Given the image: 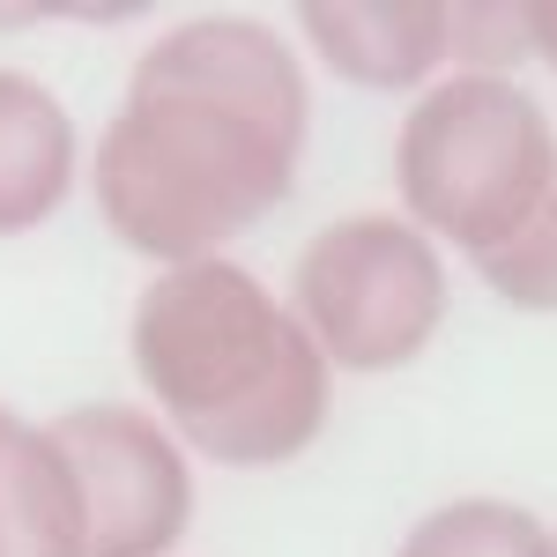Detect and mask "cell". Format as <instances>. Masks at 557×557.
Listing matches in <instances>:
<instances>
[{"label": "cell", "mask_w": 557, "mask_h": 557, "mask_svg": "<svg viewBox=\"0 0 557 557\" xmlns=\"http://www.w3.org/2000/svg\"><path fill=\"white\" fill-rule=\"evenodd\" d=\"M305 141L312 83L298 45L253 15H186L141 45L97 134L89 194L127 253L194 268L290 201Z\"/></svg>", "instance_id": "1"}, {"label": "cell", "mask_w": 557, "mask_h": 557, "mask_svg": "<svg viewBox=\"0 0 557 557\" xmlns=\"http://www.w3.org/2000/svg\"><path fill=\"white\" fill-rule=\"evenodd\" d=\"M134 372L186 454L215 469H283L320 446L335 409V364L238 260L164 268L127 320Z\"/></svg>", "instance_id": "2"}, {"label": "cell", "mask_w": 557, "mask_h": 557, "mask_svg": "<svg viewBox=\"0 0 557 557\" xmlns=\"http://www.w3.org/2000/svg\"><path fill=\"white\" fill-rule=\"evenodd\" d=\"M394 186L431 246L483 260L557 201V127L513 75H438L394 134Z\"/></svg>", "instance_id": "3"}, {"label": "cell", "mask_w": 557, "mask_h": 557, "mask_svg": "<svg viewBox=\"0 0 557 557\" xmlns=\"http://www.w3.org/2000/svg\"><path fill=\"white\" fill-rule=\"evenodd\" d=\"M446 260L409 215H335L298 246L290 312L335 372H401L446 327Z\"/></svg>", "instance_id": "4"}, {"label": "cell", "mask_w": 557, "mask_h": 557, "mask_svg": "<svg viewBox=\"0 0 557 557\" xmlns=\"http://www.w3.org/2000/svg\"><path fill=\"white\" fill-rule=\"evenodd\" d=\"M52 438L83 475L89 557H172L194 520V469L172 424L127 401H83L52 417Z\"/></svg>", "instance_id": "5"}, {"label": "cell", "mask_w": 557, "mask_h": 557, "mask_svg": "<svg viewBox=\"0 0 557 557\" xmlns=\"http://www.w3.org/2000/svg\"><path fill=\"white\" fill-rule=\"evenodd\" d=\"M298 38L349 89H417L438 83L454 60V8L446 0H305Z\"/></svg>", "instance_id": "6"}, {"label": "cell", "mask_w": 557, "mask_h": 557, "mask_svg": "<svg viewBox=\"0 0 557 557\" xmlns=\"http://www.w3.org/2000/svg\"><path fill=\"white\" fill-rule=\"evenodd\" d=\"M75 178H83V134L67 104L38 75L0 67V238L45 231L67 209Z\"/></svg>", "instance_id": "7"}, {"label": "cell", "mask_w": 557, "mask_h": 557, "mask_svg": "<svg viewBox=\"0 0 557 557\" xmlns=\"http://www.w3.org/2000/svg\"><path fill=\"white\" fill-rule=\"evenodd\" d=\"M0 557H89L83 475L52 424L0 409Z\"/></svg>", "instance_id": "8"}, {"label": "cell", "mask_w": 557, "mask_h": 557, "mask_svg": "<svg viewBox=\"0 0 557 557\" xmlns=\"http://www.w3.org/2000/svg\"><path fill=\"white\" fill-rule=\"evenodd\" d=\"M394 557H557V535L513 498H454L417 520Z\"/></svg>", "instance_id": "9"}, {"label": "cell", "mask_w": 557, "mask_h": 557, "mask_svg": "<svg viewBox=\"0 0 557 557\" xmlns=\"http://www.w3.org/2000/svg\"><path fill=\"white\" fill-rule=\"evenodd\" d=\"M475 275L491 283V298L520 305V312H557V201L528 231H513L498 253L475 260Z\"/></svg>", "instance_id": "10"}, {"label": "cell", "mask_w": 557, "mask_h": 557, "mask_svg": "<svg viewBox=\"0 0 557 557\" xmlns=\"http://www.w3.org/2000/svg\"><path fill=\"white\" fill-rule=\"evenodd\" d=\"M454 60H461V75H513L528 60V8L461 0L454 8Z\"/></svg>", "instance_id": "11"}, {"label": "cell", "mask_w": 557, "mask_h": 557, "mask_svg": "<svg viewBox=\"0 0 557 557\" xmlns=\"http://www.w3.org/2000/svg\"><path fill=\"white\" fill-rule=\"evenodd\" d=\"M528 52L557 75V0H535V8H528Z\"/></svg>", "instance_id": "12"}]
</instances>
